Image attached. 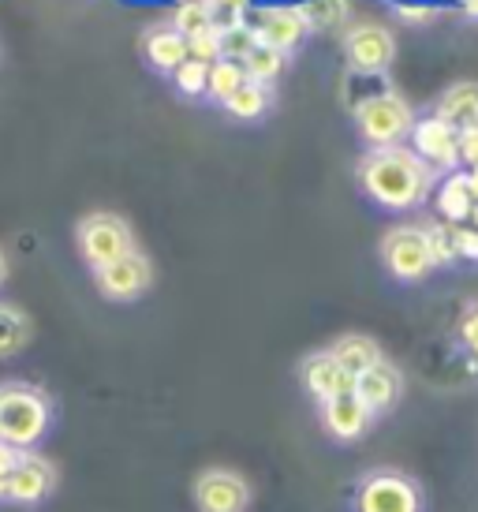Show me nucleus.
I'll return each instance as SVG.
<instances>
[{"mask_svg":"<svg viewBox=\"0 0 478 512\" xmlns=\"http://www.w3.org/2000/svg\"><path fill=\"white\" fill-rule=\"evenodd\" d=\"M434 116L449 128L467 131L478 128V83H452L434 105Z\"/></svg>","mask_w":478,"mask_h":512,"instance_id":"nucleus-17","label":"nucleus"},{"mask_svg":"<svg viewBox=\"0 0 478 512\" xmlns=\"http://www.w3.org/2000/svg\"><path fill=\"white\" fill-rule=\"evenodd\" d=\"M456 337H460V348L478 363V303H471L456 326Z\"/></svg>","mask_w":478,"mask_h":512,"instance_id":"nucleus-30","label":"nucleus"},{"mask_svg":"<svg viewBox=\"0 0 478 512\" xmlns=\"http://www.w3.org/2000/svg\"><path fill=\"white\" fill-rule=\"evenodd\" d=\"M303 15L310 27H340L348 19V0H310Z\"/></svg>","mask_w":478,"mask_h":512,"instance_id":"nucleus-28","label":"nucleus"},{"mask_svg":"<svg viewBox=\"0 0 478 512\" xmlns=\"http://www.w3.org/2000/svg\"><path fill=\"white\" fill-rule=\"evenodd\" d=\"M411 150H415L430 169L452 172L460 165V131L449 128V124L437 120V116L415 120V128H411Z\"/></svg>","mask_w":478,"mask_h":512,"instance_id":"nucleus-12","label":"nucleus"},{"mask_svg":"<svg viewBox=\"0 0 478 512\" xmlns=\"http://www.w3.org/2000/svg\"><path fill=\"white\" fill-rule=\"evenodd\" d=\"M254 34H258V42L269 45V49H296L303 38L310 34V23L303 8H266V12H254Z\"/></svg>","mask_w":478,"mask_h":512,"instance_id":"nucleus-15","label":"nucleus"},{"mask_svg":"<svg viewBox=\"0 0 478 512\" xmlns=\"http://www.w3.org/2000/svg\"><path fill=\"white\" fill-rule=\"evenodd\" d=\"M30 337H34V326H30L27 311L15 303H0V359L19 356L30 344Z\"/></svg>","mask_w":478,"mask_h":512,"instance_id":"nucleus-20","label":"nucleus"},{"mask_svg":"<svg viewBox=\"0 0 478 512\" xmlns=\"http://www.w3.org/2000/svg\"><path fill=\"white\" fill-rule=\"evenodd\" d=\"M344 57H348V68L355 75H381L396 57L393 34L378 23H359L344 38Z\"/></svg>","mask_w":478,"mask_h":512,"instance_id":"nucleus-9","label":"nucleus"},{"mask_svg":"<svg viewBox=\"0 0 478 512\" xmlns=\"http://www.w3.org/2000/svg\"><path fill=\"white\" fill-rule=\"evenodd\" d=\"M53 430V400L34 382H0V441L34 453Z\"/></svg>","mask_w":478,"mask_h":512,"instance_id":"nucleus-2","label":"nucleus"},{"mask_svg":"<svg viewBox=\"0 0 478 512\" xmlns=\"http://www.w3.org/2000/svg\"><path fill=\"white\" fill-rule=\"evenodd\" d=\"M478 202L471 199V191H467V176L464 172H449V180L437 187V214L445 217L449 225H464L471 221Z\"/></svg>","mask_w":478,"mask_h":512,"instance_id":"nucleus-19","label":"nucleus"},{"mask_svg":"<svg viewBox=\"0 0 478 512\" xmlns=\"http://www.w3.org/2000/svg\"><path fill=\"white\" fill-rule=\"evenodd\" d=\"M57 464L42 453H27L19 460V468L12 471L8 479V505H19V509H38L42 501L53 498L57 490Z\"/></svg>","mask_w":478,"mask_h":512,"instance_id":"nucleus-10","label":"nucleus"},{"mask_svg":"<svg viewBox=\"0 0 478 512\" xmlns=\"http://www.w3.org/2000/svg\"><path fill=\"white\" fill-rule=\"evenodd\" d=\"M142 53H146V60H150V68H154V72L172 75L180 64L191 60V45H187V38H183L180 30L169 23V27L146 30V38H142Z\"/></svg>","mask_w":478,"mask_h":512,"instance_id":"nucleus-16","label":"nucleus"},{"mask_svg":"<svg viewBox=\"0 0 478 512\" xmlns=\"http://www.w3.org/2000/svg\"><path fill=\"white\" fill-rule=\"evenodd\" d=\"M329 352L337 356V363L348 370L352 378H359L363 370H370L374 363H381V359H385V356H381V344L374 341V337H366V333H344V337H340Z\"/></svg>","mask_w":478,"mask_h":512,"instance_id":"nucleus-18","label":"nucleus"},{"mask_svg":"<svg viewBox=\"0 0 478 512\" xmlns=\"http://www.w3.org/2000/svg\"><path fill=\"white\" fill-rule=\"evenodd\" d=\"M318 419H322V430L337 445H352V441L366 438V430L374 427L378 415L370 412L363 400H359V393L352 389V393H340V397L318 404Z\"/></svg>","mask_w":478,"mask_h":512,"instance_id":"nucleus-11","label":"nucleus"},{"mask_svg":"<svg viewBox=\"0 0 478 512\" xmlns=\"http://www.w3.org/2000/svg\"><path fill=\"white\" fill-rule=\"evenodd\" d=\"M213 4H221V8H228V12H243L251 0H213Z\"/></svg>","mask_w":478,"mask_h":512,"instance_id":"nucleus-35","label":"nucleus"},{"mask_svg":"<svg viewBox=\"0 0 478 512\" xmlns=\"http://www.w3.org/2000/svg\"><path fill=\"white\" fill-rule=\"evenodd\" d=\"M355 512H422V486L400 468H370L355 483Z\"/></svg>","mask_w":478,"mask_h":512,"instance_id":"nucleus-3","label":"nucleus"},{"mask_svg":"<svg viewBox=\"0 0 478 512\" xmlns=\"http://www.w3.org/2000/svg\"><path fill=\"white\" fill-rule=\"evenodd\" d=\"M269 101H273V90L247 79V83L239 86L236 94L225 101V113L236 116V120H258V116L269 109Z\"/></svg>","mask_w":478,"mask_h":512,"instance_id":"nucleus-21","label":"nucleus"},{"mask_svg":"<svg viewBox=\"0 0 478 512\" xmlns=\"http://www.w3.org/2000/svg\"><path fill=\"white\" fill-rule=\"evenodd\" d=\"M471 221H475V228H478V206H475V214H471Z\"/></svg>","mask_w":478,"mask_h":512,"instance_id":"nucleus-38","label":"nucleus"},{"mask_svg":"<svg viewBox=\"0 0 478 512\" xmlns=\"http://www.w3.org/2000/svg\"><path fill=\"white\" fill-rule=\"evenodd\" d=\"M243 83H247V72H243L239 60H217V64L210 68V86H206V94H210L217 105H225Z\"/></svg>","mask_w":478,"mask_h":512,"instance_id":"nucleus-24","label":"nucleus"},{"mask_svg":"<svg viewBox=\"0 0 478 512\" xmlns=\"http://www.w3.org/2000/svg\"><path fill=\"white\" fill-rule=\"evenodd\" d=\"M381 262L393 273L396 281L415 285L422 277H430L434 258H430V243H426V228L419 225H396L381 236Z\"/></svg>","mask_w":478,"mask_h":512,"instance_id":"nucleus-6","label":"nucleus"},{"mask_svg":"<svg viewBox=\"0 0 478 512\" xmlns=\"http://www.w3.org/2000/svg\"><path fill=\"white\" fill-rule=\"evenodd\" d=\"M8 281V258H4V251H0V285Z\"/></svg>","mask_w":478,"mask_h":512,"instance_id":"nucleus-36","label":"nucleus"},{"mask_svg":"<svg viewBox=\"0 0 478 512\" xmlns=\"http://www.w3.org/2000/svg\"><path fill=\"white\" fill-rule=\"evenodd\" d=\"M284 64H288V53H281V49H269V45L258 42L251 53L243 57V72H247V79H251V83L269 86L277 75L284 72Z\"/></svg>","mask_w":478,"mask_h":512,"instance_id":"nucleus-22","label":"nucleus"},{"mask_svg":"<svg viewBox=\"0 0 478 512\" xmlns=\"http://www.w3.org/2000/svg\"><path fill=\"white\" fill-rule=\"evenodd\" d=\"M452 240H456V255L467 262H478V228L452 225Z\"/></svg>","mask_w":478,"mask_h":512,"instance_id":"nucleus-32","label":"nucleus"},{"mask_svg":"<svg viewBox=\"0 0 478 512\" xmlns=\"http://www.w3.org/2000/svg\"><path fill=\"white\" fill-rule=\"evenodd\" d=\"M355 393L374 415H389L404 397V374H400L396 363L381 359V363H374V367L355 378Z\"/></svg>","mask_w":478,"mask_h":512,"instance_id":"nucleus-14","label":"nucleus"},{"mask_svg":"<svg viewBox=\"0 0 478 512\" xmlns=\"http://www.w3.org/2000/svg\"><path fill=\"white\" fill-rule=\"evenodd\" d=\"M75 243H79V255L90 270H101L116 258L139 251L135 247V232L120 214H109V210H98V214H86L79 225H75Z\"/></svg>","mask_w":478,"mask_h":512,"instance_id":"nucleus-5","label":"nucleus"},{"mask_svg":"<svg viewBox=\"0 0 478 512\" xmlns=\"http://www.w3.org/2000/svg\"><path fill=\"white\" fill-rule=\"evenodd\" d=\"M221 45H225V60H239V64H243V57L258 45V34H254L251 23L236 19V23L221 27Z\"/></svg>","mask_w":478,"mask_h":512,"instance_id":"nucleus-25","label":"nucleus"},{"mask_svg":"<svg viewBox=\"0 0 478 512\" xmlns=\"http://www.w3.org/2000/svg\"><path fill=\"white\" fill-rule=\"evenodd\" d=\"M464 8H467L471 15H478V0H464Z\"/></svg>","mask_w":478,"mask_h":512,"instance_id":"nucleus-37","label":"nucleus"},{"mask_svg":"<svg viewBox=\"0 0 478 512\" xmlns=\"http://www.w3.org/2000/svg\"><path fill=\"white\" fill-rule=\"evenodd\" d=\"M460 165L478 169V128L460 131Z\"/></svg>","mask_w":478,"mask_h":512,"instance_id":"nucleus-33","label":"nucleus"},{"mask_svg":"<svg viewBox=\"0 0 478 512\" xmlns=\"http://www.w3.org/2000/svg\"><path fill=\"white\" fill-rule=\"evenodd\" d=\"M94 285H98V292L109 303H135L154 285V266H150V258L142 255V251H131V255L94 270Z\"/></svg>","mask_w":478,"mask_h":512,"instance_id":"nucleus-7","label":"nucleus"},{"mask_svg":"<svg viewBox=\"0 0 478 512\" xmlns=\"http://www.w3.org/2000/svg\"><path fill=\"white\" fill-rule=\"evenodd\" d=\"M359 187L385 210H415L434 191V169L408 146H381L359 161Z\"/></svg>","mask_w":478,"mask_h":512,"instance_id":"nucleus-1","label":"nucleus"},{"mask_svg":"<svg viewBox=\"0 0 478 512\" xmlns=\"http://www.w3.org/2000/svg\"><path fill=\"white\" fill-rule=\"evenodd\" d=\"M299 382H303V389H307L318 404H325V400H333V397H340V393H352L355 389V378L340 367L337 356H333L329 348L310 352V356L303 359V367H299Z\"/></svg>","mask_w":478,"mask_h":512,"instance_id":"nucleus-13","label":"nucleus"},{"mask_svg":"<svg viewBox=\"0 0 478 512\" xmlns=\"http://www.w3.org/2000/svg\"><path fill=\"white\" fill-rule=\"evenodd\" d=\"M426 228V243H430V258L437 266H452L456 262V240H452V225H422Z\"/></svg>","mask_w":478,"mask_h":512,"instance_id":"nucleus-27","label":"nucleus"},{"mask_svg":"<svg viewBox=\"0 0 478 512\" xmlns=\"http://www.w3.org/2000/svg\"><path fill=\"white\" fill-rule=\"evenodd\" d=\"M172 83H176V90L187 94V98H202L206 86H210V64L187 60V64H180V68L172 72Z\"/></svg>","mask_w":478,"mask_h":512,"instance_id":"nucleus-26","label":"nucleus"},{"mask_svg":"<svg viewBox=\"0 0 478 512\" xmlns=\"http://www.w3.org/2000/svg\"><path fill=\"white\" fill-rule=\"evenodd\" d=\"M355 124L370 150L381 146H400L415 128V113L411 105L393 90H378L374 98H366L363 105H355Z\"/></svg>","mask_w":478,"mask_h":512,"instance_id":"nucleus-4","label":"nucleus"},{"mask_svg":"<svg viewBox=\"0 0 478 512\" xmlns=\"http://www.w3.org/2000/svg\"><path fill=\"white\" fill-rule=\"evenodd\" d=\"M464 176H467V191H471V199L478 202V169H467Z\"/></svg>","mask_w":478,"mask_h":512,"instance_id":"nucleus-34","label":"nucleus"},{"mask_svg":"<svg viewBox=\"0 0 478 512\" xmlns=\"http://www.w3.org/2000/svg\"><path fill=\"white\" fill-rule=\"evenodd\" d=\"M23 449H15L8 441H0V501H8V479H12V471L19 468V460H23Z\"/></svg>","mask_w":478,"mask_h":512,"instance_id":"nucleus-31","label":"nucleus"},{"mask_svg":"<svg viewBox=\"0 0 478 512\" xmlns=\"http://www.w3.org/2000/svg\"><path fill=\"white\" fill-rule=\"evenodd\" d=\"M187 45H191V60H198V64H217V60H225V45H221V27H210L202 30V34H195V38H187Z\"/></svg>","mask_w":478,"mask_h":512,"instance_id":"nucleus-29","label":"nucleus"},{"mask_svg":"<svg viewBox=\"0 0 478 512\" xmlns=\"http://www.w3.org/2000/svg\"><path fill=\"white\" fill-rule=\"evenodd\" d=\"M195 509L198 512H247L251 483L232 468H206L195 475Z\"/></svg>","mask_w":478,"mask_h":512,"instance_id":"nucleus-8","label":"nucleus"},{"mask_svg":"<svg viewBox=\"0 0 478 512\" xmlns=\"http://www.w3.org/2000/svg\"><path fill=\"white\" fill-rule=\"evenodd\" d=\"M172 27L180 30L183 38H195L202 30L217 27L213 23V0H183L180 8L172 12Z\"/></svg>","mask_w":478,"mask_h":512,"instance_id":"nucleus-23","label":"nucleus"}]
</instances>
